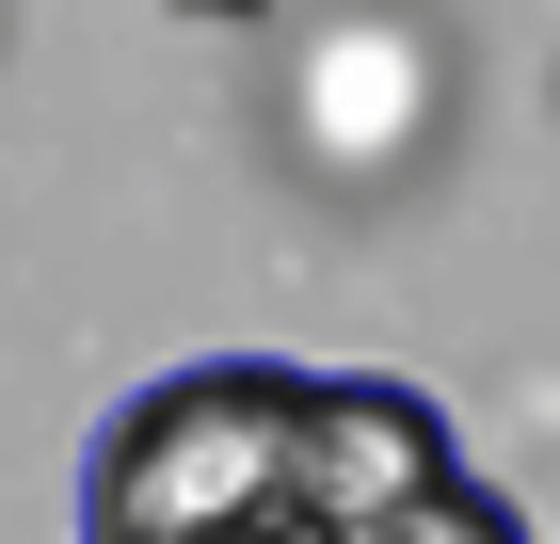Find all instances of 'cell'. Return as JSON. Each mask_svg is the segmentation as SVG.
Here are the masks:
<instances>
[{"mask_svg":"<svg viewBox=\"0 0 560 544\" xmlns=\"http://www.w3.org/2000/svg\"><path fill=\"white\" fill-rule=\"evenodd\" d=\"M432 481H465V449H448V417H432L417 384H385V369H320L304 384V529L320 544L417 512Z\"/></svg>","mask_w":560,"mask_h":544,"instance_id":"2","label":"cell"},{"mask_svg":"<svg viewBox=\"0 0 560 544\" xmlns=\"http://www.w3.org/2000/svg\"><path fill=\"white\" fill-rule=\"evenodd\" d=\"M304 384L272 352L161 369L129 417L96 432V544H257L304 512Z\"/></svg>","mask_w":560,"mask_h":544,"instance_id":"1","label":"cell"},{"mask_svg":"<svg viewBox=\"0 0 560 544\" xmlns=\"http://www.w3.org/2000/svg\"><path fill=\"white\" fill-rule=\"evenodd\" d=\"M257 544H320V529H304V512H289V529H257Z\"/></svg>","mask_w":560,"mask_h":544,"instance_id":"4","label":"cell"},{"mask_svg":"<svg viewBox=\"0 0 560 544\" xmlns=\"http://www.w3.org/2000/svg\"><path fill=\"white\" fill-rule=\"evenodd\" d=\"M352 544H528V512L480 497V481H432L417 512H385V529H352Z\"/></svg>","mask_w":560,"mask_h":544,"instance_id":"3","label":"cell"}]
</instances>
